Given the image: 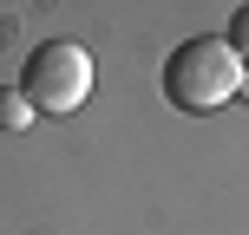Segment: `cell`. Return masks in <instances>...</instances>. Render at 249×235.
<instances>
[{
  "mask_svg": "<svg viewBox=\"0 0 249 235\" xmlns=\"http://www.w3.org/2000/svg\"><path fill=\"white\" fill-rule=\"evenodd\" d=\"M26 118H33L26 92H20V85H7V92H0V131H26Z\"/></svg>",
  "mask_w": 249,
  "mask_h": 235,
  "instance_id": "obj_3",
  "label": "cell"
},
{
  "mask_svg": "<svg viewBox=\"0 0 249 235\" xmlns=\"http://www.w3.org/2000/svg\"><path fill=\"white\" fill-rule=\"evenodd\" d=\"M230 52L249 65V7H236V20H230Z\"/></svg>",
  "mask_w": 249,
  "mask_h": 235,
  "instance_id": "obj_4",
  "label": "cell"
},
{
  "mask_svg": "<svg viewBox=\"0 0 249 235\" xmlns=\"http://www.w3.org/2000/svg\"><path fill=\"white\" fill-rule=\"evenodd\" d=\"M20 92H26L33 111H53V118L79 111V105L92 98V52L72 46V39L33 46V59H26V72H20Z\"/></svg>",
  "mask_w": 249,
  "mask_h": 235,
  "instance_id": "obj_2",
  "label": "cell"
},
{
  "mask_svg": "<svg viewBox=\"0 0 249 235\" xmlns=\"http://www.w3.org/2000/svg\"><path fill=\"white\" fill-rule=\"evenodd\" d=\"M243 92V59L230 52V39H184V46L164 59V98L184 105V111H216Z\"/></svg>",
  "mask_w": 249,
  "mask_h": 235,
  "instance_id": "obj_1",
  "label": "cell"
}]
</instances>
